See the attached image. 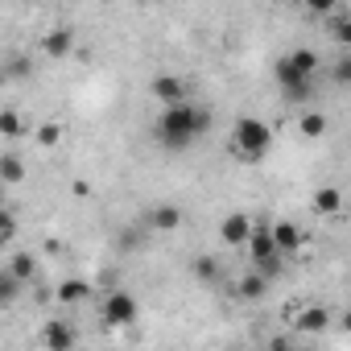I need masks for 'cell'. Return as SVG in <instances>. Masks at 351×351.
<instances>
[{"label":"cell","instance_id":"1","mask_svg":"<svg viewBox=\"0 0 351 351\" xmlns=\"http://www.w3.org/2000/svg\"><path fill=\"white\" fill-rule=\"evenodd\" d=\"M211 128V112L207 108H195L191 99H178V104H165L157 124H153V136L161 149H173V153H182L191 149L203 132Z\"/></svg>","mask_w":351,"mask_h":351},{"label":"cell","instance_id":"2","mask_svg":"<svg viewBox=\"0 0 351 351\" xmlns=\"http://www.w3.org/2000/svg\"><path fill=\"white\" fill-rule=\"evenodd\" d=\"M269 149H273V128H269L265 120H252V116L236 120L232 153H236L240 161H265V157H269Z\"/></svg>","mask_w":351,"mask_h":351},{"label":"cell","instance_id":"3","mask_svg":"<svg viewBox=\"0 0 351 351\" xmlns=\"http://www.w3.org/2000/svg\"><path fill=\"white\" fill-rule=\"evenodd\" d=\"M277 83H281L285 104H306V99H310V91H314V75H302L289 58H281V62H277Z\"/></svg>","mask_w":351,"mask_h":351},{"label":"cell","instance_id":"4","mask_svg":"<svg viewBox=\"0 0 351 351\" xmlns=\"http://www.w3.org/2000/svg\"><path fill=\"white\" fill-rule=\"evenodd\" d=\"M136 314H141V306H136L132 293H124V289L108 293V302H104V322L108 326H128V322H136Z\"/></svg>","mask_w":351,"mask_h":351},{"label":"cell","instance_id":"5","mask_svg":"<svg viewBox=\"0 0 351 351\" xmlns=\"http://www.w3.org/2000/svg\"><path fill=\"white\" fill-rule=\"evenodd\" d=\"M149 91H153V99H161V104L191 99V87H186V79H178V75H157V79L149 83Z\"/></svg>","mask_w":351,"mask_h":351},{"label":"cell","instance_id":"6","mask_svg":"<svg viewBox=\"0 0 351 351\" xmlns=\"http://www.w3.org/2000/svg\"><path fill=\"white\" fill-rule=\"evenodd\" d=\"M248 236H252V219H248V215H240V211H236V215H228V219L219 223V240H223L228 248H244V244H248Z\"/></svg>","mask_w":351,"mask_h":351},{"label":"cell","instance_id":"7","mask_svg":"<svg viewBox=\"0 0 351 351\" xmlns=\"http://www.w3.org/2000/svg\"><path fill=\"white\" fill-rule=\"evenodd\" d=\"M248 252H252V261L261 265V261H273V256H281L277 252V244H273V232L265 228V223H252V236H248V244H244Z\"/></svg>","mask_w":351,"mask_h":351},{"label":"cell","instance_id":"8","mask_svg":"<svg viewBox=\"0 0 351 351\" xmlns=\"http://www.w3.org/2000/svg\"><path fill=\"white\" fill-rule=\"evenodd\" d=\"M42 343H46V347H54V351H66V347H75V343H79V335H75V326H71V322L54 318V322H46Z\"/></svg>","mask_w":351,"mask_h":351},{"label":"cell","instance_id":"9","mask_svg":"<svg viewBox=\"0 0 351 351\" xmlns=\"http://www.w3.org/2000/svg\"><path fill=\"white\" fill-rule=\"evenodd\" d=\"M42 50L50 54V58H71L75 54V34L62 25V29H50L46 34V42H42Z\"/></svg>","mask_w":351,"mask_h":351},{"label":"cell","instance_id":"10","mask_svg":"<svg viewBox=\"0 0 351 351\" xmlns=\"http://www.w3.org/2000/svg\"><path fill=\"white\" fill-rule=\"evenodd\" d=\"M269 232H273V244H277L281 256H293V252L302 248V232H298L293 223H273Z\"/></svg>","mask_w":351,"mask_h":351},{"label":"cell","instance_id":"11","mask_svg":"<svg viewBox=\"0 0 351 351\" xmlns=\"http://www.w3.org/2000/svg\"><path fill=\"white\" fill-rule=\"evenodd\" d=\"M0 182H5V186H21L25 182V161H21V153H0Z\"/></svg>","mask_w":351,"mask_h":351},{"label":"cell","instance_id":"12","mask_svg":"<svg viewBox=\"0 0 351 351\" xmlns=\"http://www.w3.org/2000/svg\"><path fill=\"white\" fill-rule=\"evenodd\" d=\"M149 223H153L157 232H173V228L182 223V211L173 207V203H157V207L149 211Z\"/></svg>","mask_w":351,"mask_h":351},{"label":"cell","instance_id":"13","mask_svg":"<svg viewBox=\"0 0 351 351\" xmlns=\"http://www.w3.org/2000/svg\"><path fill=\"white\" fill-rule=\"evenodd\" d=\"M25 132H29V120H25L17 108H5V112H0V136L17 141V136H25Z\"/></svg>","mask_w":351,"mask_h":351},{"label":"cell","instance_id":"14","mask_svg":"<svg viewBox=\"0 0 351 351\" xmlns=\"http://www.w3.org/2000/svg\"><path fill=\"white\" fill-rule=\"evenodd\" d=\"M314 211H318V215H339V211H343V191H339V186H322V191L314 195Z\"/></svg>","mask_w":351,"mask_h":351},{"label":"cell","instance_id":"15","mask_svg":"<svg viewBox=\"0 0 351 351\" xmlns=\"http://www.w3.org/2000/svg\"><path fill=\"white\" fill-rule=\"evenodd\" d=\"M87 293H91V285L79 281V277H66V281L58 285V302H62V306H79V302H87Z\"/></svg>","mask_w":351,"mask_h":351},{"label":"cell","instance_id":"16","mask_svg":"<svg viewBox=\"0 0 351 351\" xmlns=\"http://www.w3.org/2000/svg\"><path fill=\"white\" fill-rule=\"evenodd\" d=\"M9 273H13L21 285H29V281L38 277V261H34L29 252H13V261H9Z\"/></svg>","mask_w":351,"mask_h":351},{"label":"cell","instance_id":"17","mask_svg":"<svg viewBox=\"0 0 351 351\" xmlns=\"http://www.w3.org/2000/svg\"><path fill=\"white\" fill-rule=\"evenodd\" d=\"M302 75H318V66H322V58H318V50H310V46H298L293 54H285Z\"/></svg>","mask_w":351,"mask_h":351},{"label":"cell","instance_id":"18","mask_svg":"<svg viewBox=\"0 0 351 351\" xmlns=\"http://www.w3.org/2000/svg\"><path fill=\"white\" fill-rule=\"evenodd\" d=\"M326 318H330V314H326L322 306H306L293 322H298V330H306V335H310V330H322V326H326Z\"/></svg>","mask_w":351,"mask_h":351},{"label":"cell","instance_id":"19","mask_svg":"<svg viewBox=\"0 0 351 351\" xmlns=\"http://www.w3.org/2000/svg\"><path fill=\"white\" fill-rule=\"evenodd\" d=\"M17 298H21V281L9 269H0V306H13Z\"/></svg>","mask_w":351,"mask_h":351},{"label":"cell","instance_id":"20","mask_svg":"<svg viewBox=\"0 0 351 351\" xmlns=\"http://www.w3.org/2000/svg\"><path fill=\"white\" fill-rule=\"evenodd\" d=\"M298 128H302V136H310V141H318V136L326 132V116H322V112H306V116L298 120Z\"/></svg>","mask_w":351,"mask_h":351},{"label":"cell","instance_id":"21","mask_svg":"<svg viewBox=\"0 0 351 351\" xmlns=\"http://www.w3.org/2000/svg\"><path fill=\"white\" fill-rule=\"evenodd\" d=\"M265 289H269V277L265 273H248L240 281V298H265Z\"/></svg>","mask_w":351,"mask_h":351},{"label":"cell","instance_id":"22","mask_svg":"<svg viewBox=\"0 0 351 351\" xmlns=\"http://www.w3.org/2000/svg\"><path fill=\"white\" fill-rule=\"evenodd\" d=\"M195 277L207 281V285L219 281V261H215V256H195Z\"/></svg>","mask_w":351,"mask_h":351},{"label":"cell","instance_id":"23","mask_svg":"<svg viewBox=\"0 0 351 351\" xmlns=\"http://www.w3.org/2000/svg\"><path fill=\"white\" fill-rule=\"evenodd\" d=\"M58 141H62V124H50V120H46V124H38V145H46V149H50V145H58Z\"/></svg>","mask_w":351,"mask_h":351},{"label":"cell","instance_id":"24","mask_svg":"<svg viewBox=\"0 0 351 351\" xmlns=\"http://www.w3.org/2000/svg\"><path fill=\"white\" fill-rule=\"evenodd\" d=\"M13 236H17V223H13V215H9V207H5V203H0V240H5V244H9Z\"/></svg>","mask_w":351,"mask_h":351},{"label":"cell","instance_id":"25","mask_svg":"<svg viewBox=\"0 0 351 351\" xmlns=\"http://www.w3.org/2000/svg\"><path fill=\"white\" fill-rule=\"evenodd\" d=\"M302 5H306L310 13H318V17H326V13H335V0H302Z\"/></svg>","mask_w":351,"mask_h":351},{"label":"cell","instance_id":"26","mask_svg":"<svg viewBox=\"0 0 351 351\" xmlns=\"http://www.w3.org/2000/svg\"><path fill=\"white\" fill-rule=\"evenodd\" d=\"M335 38H339V42H347V38H351V25H347L343 17H335Z\"/></svg>","mask_w":351,"mask_h":351},{"label":"cell","instance_id":"27","mask_svg":"<svg viewBox=\"0 0 351 351\" xmlns=\"http://www.w3.org/2000/svg\"><path fill=\"white\" fill-rule=\"evenodd\" d=\"M0 203H5V182H0Z\"/></svg>","mask_w":351,"mask_h":351},{"label":"cell","instance_id":"28","mask_svg":"<svg viewBox=\"0 0 351 351\" xmlns=\"http://www.w3.org/2000/svg\"><path fill=\"white\" fill-rule=\"evenodd\" d=\"M285 5H289V0H285Z\"/></svg>","mask_w":351,"mask_h":351}]
</instances>
